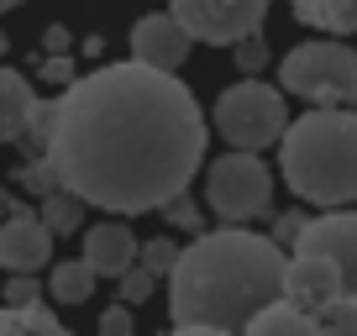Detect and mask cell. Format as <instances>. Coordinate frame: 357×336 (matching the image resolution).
I'll return each mask as SVG.
<instances>
[{
	"instance_id": "9",
	"label": "cell",
	"mask_w": 357,
	"mask_h": 336,
	"mask_svg": "<svg viewBox=\"0 0 357 336\" xmlns=\"http://www.w3.org/2000/svg\"><path fill=\"white\" fill-rule=\"evenodd\" d=\"M53 263V231L43 226L37 211L16 205L11 215H0V268L6 273H43Z\"/></svg>"
},
{
	"instance_id": "21",
	"label": "cell",
	"mask_w": 357,
	"mask_h": 336,
	"mask_svg": "<svg viewBox=\"0 0 357 336\" xmlns=\"http://www.w3.org/2000/svg\"><path fill=\"white\" fill-rule=\"evenodd\" d=\"M163 215H168V226H178V231H205V211L190 200V190L174 194V200L163 205Z\"/></svg>"
},
{
	"instance_id": "6",
	"label": "cell",
	"mask_w": 357,
	"mask_h": 336,
	"mask_svg": "<svg viewBox=\"0 0 357 336\" xmlns=\"http://www.w3.org/2000/svg\"><path fill=\"white\" fill-rule=\"evenodd\" d=\"M215 132L231 147H247V153H263L284 137L289 126V105H284L279 84H263L257 74H247L242 84H226L221 100H215Z\"/></svg>"
},
{
	"instance_id": "2",
	"label": "cell",
	"mask_w": 357,
	"mask_h": 336,
	"mask_svg": "<svg viewBox=\"0 0 357 336\" xmlns=\"http://www.w3.org/2000/svg\"><path fill=\"white\" fill-rule=\"evenodd\" d=\"M284 252L273 236L221 226L195 231L190 247H178L168 279V321L184 336H221L242 331L257 305L284 294Z\"/></svg>"
},
{
	"instance_id": "15",
	"label": "cell",
	"mask_w": 357,
	"mask_h": 336,
	"mask_svg": "<svg viewBox=\"0 0 357 336\" xmlns=\"http://www.w3.org/2000/svg\"><path fill=\"white\" fill-rule=\"evenodd\" d=\"M289 6H294V22L315 26V32H331V37L357 32V0H289Z\"/></svg>"
},
{
	"instance_id": "3",
	"label": "cell",
	"mask_w": 357,
	"mask_h": 336,
	"mask_svg": "<svg viewBox=\"0 0 357 336\" xmlns=\"http://www.w3.org/2000/svg\"><path fill=\"white\" fill-rule=\"evenodd\" d=\"M279 168L294 200L352 205L357 200V111L352 105H310L279 137Z\"/></svg>"
},
{
	"instance_id": "16",
	"label": "cell",
	"mask_w": 357,
	"mask_h": 336,
	"mask_svg": "<svg viewBox=\"0 0 357 336\" xmlns=\"http://www.w3.org/2000/svg\"><path fill=\"white\" fill-rule=\"evenodd\" d=\"M89 294H95V268H89L84 258L53 263V273H47V300H58V305H84Z\"/></svg>"
},
{
	"instance_id": "25",
	"label": "cell",
	"mask_w": 357,
	"mask_h": 336,
	"mask_svg": "<svg viewBox=\"0 0 357 336\" xmlns=\"http://www.w3.org/2000/svg\"><path fill=\"white\" fill-rule=\"evenodd\" d=\"M16 310H22V331H43V336H58V331H63V326H58V315L47 310L43 300H32V305H16Z\"/></svg>"
},
{
	"instance_id": "5",
	"label": "cell",
	"mask_w": 357,
	"mask_h": 336,
	"mask_svg": "<svg viewBox=\"0 0 357 336\" xmlns=\"http://www.w3.org/2000/svg\"><path fill=\"white\" fill-rule=\"evenodd\" d=\"M205 211L221 215L226 226H247L273 211V168L263 163V153L231 147L215 158L205 168Z\"/></svg>"
},
{
	"instance_id": "22",
	"label": "cell",
	"mask_w": 357,
	"mask_h": 336,
	"mask_svg": "<svg viewBox=\"0 0 357 336\" xmlns=\"http://www.w3.org/2000/svg\"><path fill=\"white\" fill-rule=\"evenodd\" d=\"M37 79H43V84H53V90L74 84V79H79V63H74V53H47V58H43V68H37Z\"/></svg>"
},
{
	"instance_id": "28",
	"label": "cell",
	"mask_w": 357,
	"mask_h": 336,
	"mask_svg": "<svg viewBox=\"0 0 357 336\" xmlns=\"http://www.w3.org/2000/svg\"><path fill=\"white\" fill-rule=\"evenodd\" d=\"M100 331H105V336H126V331H132V305H126V300L111 305V310L100 315Z\"/></svg>"
},
{
	"instance_id": "13",
	"label": "cell",
	"mask_w": 357,
	"mask_h": 336,
	"mask_svg": "<svg viewBox=\"0 0 357 336\" xmlns=\"http://www.w3.org/2000/svg\"><path fill=\"white\" fill-rule=\"evenodd\" d=\"M32 100H37V90L26 84V74H16L11 63H0V147L22 142L26 116H32Z\"/></svg>"
},
{
	"instance_id": "23",
	"label": "cell",
	"mask_w": 357,
	"mask_h": 336,
	"mask_svg": "<svg viewBox=\"0 0 357 336\" xmlns=\"http://www.w3.org/2000/svg\"><path fill=\"white\" fill-rule=\"evenodd\" d=\"M116 284H121V300H126V305H147V300H153V284H158V279L142 268V263H132V268H126Z\"/></svg>"
},
{
	"instance_id": "4",
	"label": "cell",
	"mask_w": 357,
	"mask_h": 336,
	"mask_svg": "<svg viewBox=\"0 0 357 336\" xmlns=\"http://www.w3.org/2000/svg\"><path fill=\"white\" fill-rule=\"evenodd\" d=\"M279 84L305 105H357V53L326 32L321 43H300L284 53Z\"/></svg>"
},
{
	"instance_id": "29",
	"label": "cell",
	"mask_w": 357,
	"mask_h": 336,
	"mask_svg": "<svg viewBox=\"0 0 357 336\" xmlns=\"http://www.w3.org/2000/svg\"><path fill=\"white\" fill-rule=\"evenodd\" d=\"M68 43H74V37H68V26H47V32H43V47H47V53H68Z\"/></svg>"
},
{
	"instance_id": "12",
	"label": "cell",
	"mask_w": 357,
	"mask_h": 336,
	"mask_svg": "<svg viewBox=\"0 0 357 336\" xmlns=\"http://www.w3.org/2000/svg\"><path fill=\"white\" fill-rule=\"evenodd\" d=\"M84 263L95 268V279H121L126 268L137 263V236L132 226L121 221H100V226H89L84 231Z\"/></svg>"
},
{
	"instance_id": "33",
	"label": "cell",
	"mask_w": 357,
	"mask_h": 336,
	"mask_svg": "<svg viewBox=\"0 0 357 336\" xmlns=\"http://www.w3.org/2000/svg\"><path fill=\"white\" fill-rule=\"evenodd\" d=\"M11 6H22V0H0V11H11Z\"/></svg>"
},
{
	"instance_id": "1",
	"label": "cell",
	"mask_w": 357,
	"mask_h": 336,
	"mask_svg": "<svg viewBox=\"0 0 357 336\" xmlns=\"http://www.w3.org/2000/svg\"><path fill=\"white\" fill-rule=\"evenodd\" d=\"M211 126L190 84L137 58L100 63L53 95L47 163L95 211L147 215L195 184Z\"/></svg>"
},
{
	"instance_id": "7",
	"label": "cell",
	"mask_w": 357,
	"mask_h": 336,
	"mask_svg": "<svg viewBox=\"0 0 357 336\" xmlns=\"http://www.w3.org/2000/svg\"><path fill=\"white\" fill-rule=\"evenodd\" d=\"M168 11L195 43H221L231 47L236 37L257 32L268 16V0H168Z\"/></svg>"
},
{
	"instance_id": "20",
	"label": "cell",
	"mask_w": 357,
	"mask_h": 336,
	"mask_svg": "<svg viewBox=\"0 0 357 336\" xmlns=\"http://www.w3.org/2000/svg\"><path fill=\"white\" fill-rule=\"evenodd\" d=\"M174 258H178V242H174V236H153V242H137V263H142L153 279H163V273L174 268Z\"/></svg>"
},
{
	"instance_id": "26",
	"label": "cell",
	"mask_w": 357,
	"mask_h": 336,
	"mask_svg": "<svg viewBox=\"0 0 357 336\" xmlns=\"http://www.w3.org/2000/svg\"><path fill=\"white\" fill-rule=\"evenodd\" d=\"M32 300H43L37 273H11V284H6V305H32Z\"/></svg>"
},
{
	"instance_id": "24",
	"label": "cell",
	"mask_w": 357,
	"mask_h": 336,
	"mask_svg": "<svg viewBox=\"0 0 357 336\" xmlns=\"http://www.w3.org/2000/svg\"><path fill=\"white\" fill-rule=\"evenodd\" d=\"M231 53H236V63H242V74H263V63H268V47H263V37H257V32L236 37Z\"/></svg>"
},
{
	"instance_id": "27",
	"label": "cell",
	"mask_w": 357,
	"mask_h": 336,
	"mask_svg": "<svg viewBox=\"0 0 357 336\" xmlns=\"http://www.w3.org/2000/svg\"><path fill=\"white\" fill-rule=\"evenodd\" d=\"M305 221H310V215H300V211H284V215H279V226H273V242H279L284 252H289V247H294V236H300V226H305Z\"/></svg>"
},
{
	"instance_id": "19",
	"label": "cell",
	"mask_w": 357,
	"mask_h": 336,
	"mask_svg": "<svg viewBox=\"0 0 357 336\" xmlns=\"http://www.w3.org/2000/svg\"><path fill=\"white\" fill-rule=\"evenodd\" d=\"M16 190H26V194H37L43 200L47 190H58V174H53V163H47V153H37V158H26L22 168H16Z\"/></svg>"
},
{
	"instance_id": "31",
	"label": "cell",
	"mask_w": 357,
	"mask_h": 336,
	"mask_svg": "<svg viewBox=\"0 0 357 336\" xmlns=\"http://www.w3.org/2000/svg\"><path fill=\"white\" fill-rule=\"evenodd\" d=\"M6 211H16V200H11L6 190H0V215H6Z\"/></svg>"
},
{
	"instance_id": "10",
	"label": "cell",
	"mask_w": 357,
	"mask_h": 336,
	"mask_svg": "<svg viewBox=\"0 0 357 336\" xmlns=\"http://www.w3.org/2000/svg\"><path fill=\"white\" fill-rule=\"evenodd\" d=\"M190 47H195V37L178 26L174 11H153V16H142V22L132 26V58L147 63V68L178 74V63L190 58Z\"/></svg>"
},
{
	"instance_id": "32",
	"label": "cell",
	"mask_w": 357,
	"mask_h": 336,
	"mask_svg": "<svg viewBox=\"0 0 357 336\" xmlns=\"http://www.w3.org/2000/svg\"><path fill=\"white\" fill-rule=\"evenodd\" d=\"M6 47H11V37H6V32H0V58H6Z\"/></svg>"
},
{
	"instance_id": "30",
	"label": "cell",
	"mask_w": 357,
	"mask_h": 336,
	"mask_svg": "<svg viewBox=\"0 0 357 336\" xmlns=\"http://www.w3.org/2000/svg\"><path fill=\"white\" fill-rule=\"evenodd\" d=\"M6 331H22V310H16V305L0 310V336H6Z\"/></svg>"
},
{
	"instance_id": "17",
	"label": "cell",
	"mask_w": 357,
	"mask_h": 336,
	"mask_svg": "<svg viewBox=\"0 0 357 336\" xmlns=\"http://www.w3.org/2000/svg\"><path fill=\"white\" fill-rule=\"evenodd\" d=\"M84 211H89V205L79 200L74 190H63V184H58V190H47V194H43V205H37V215H43V226H47L53 236L79 231V226H84Z\"/></svg>"
},
{
	"instance_id": "11",
	"label": "cell",
	"mask_w": 357,
	"mask_h": 336,
	"mask_svg": "<svg viewBox=\"0 0 357 336\" xmlns=\"http://www.w3.org/2000/svg\"><path fill=\"white\" fill-rule=\"evenodd\" d=\"M331 294H342V279H336V268L321 252H294V258H284V300H294L300 310L315 315Z\"/></svg>"
},
{
	"instance_id": "14",
	"label": "cell",
	"mask_w": 357,
	"mask_h": 336,
	"mask_svg": "<svg viewBox=\"0 0 357 336\" xmlns=\"http://www.w3.org/2000/svg\"><path fill=\"white\" fill-rule=\"evenodd\" d=\"M242 331H252V336H315V315L310 310H300L294 300H268V305H257L252 315H247V326Z\"/></svg>"
},
{
	"instance_id": "18",
	"label": "cell",
	"mask_w": 357,
	"mask_h": 336,
	"mask_svg": "<svg viewBox=\"0 0 357 336\" xmlns=\"http://www.w3.org/2000/svg\"><path fill=\"white\" fill-rule=\"evenodd\" d=\"M315 331L331 336H357V294H331V300L315 310Z\"/></svg>"
},
{
	"instance_id": "8",
	"label": "cell",
	"mask_w": 357,
	"mask_h": 336,
	"mask_svg": "<svg viewBox=\"0 0 357 336\" xmlns=\"http://www.w3.org/2000/svg\"><path fill=\"white\" fill-rule=\"evenodd\" d=\"M289 252H321L342 279V294H357V211L331 205L326 215H310Z\"/></svg>"
}]
</instances>
